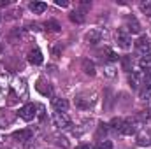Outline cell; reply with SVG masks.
I'll return each instance as SVG.
<instances>
[{"instance_id": "8992f818", "label": "cell", "mask_w": 151, "mask_h": 149, "mask_svg": "<svg viewBox=\"0 0 151 149\" xmlns=\"http://www.w3.org/2000/svg\"><path fill=\"white\" fill-rule=\"evenodd\" d=\"M128 82L134 90H139L141 84L144 82V72H130L128 74Z\"/></svg>"}, {"instance_id": "2e32d148", "label": "cell", "mask_w": 151, "mask_h": 149, "mask_svg": "<svg viewBox=\"0 0 151 149\" xmlns=\"http://www.w3.org/2000/svg\"><path fill=\"white\" fill-rule=\"evenodd\" d=\"M83 70L88 75H95V63L90 60H83Z\"/></svg>"}, {"instance_id": "5b68a950", "label": "cell", "mask_w": 151, "mask_h": 149, "mask_svg": "<svg viewBox=\"0 0 151 149\" xmlns=\"http://www.w3.org/2000/svg\"><path fill=\"white\" fill-rule=\"evenodd\" d=\"M150 49H151V44H150V39L148 37H139L135 40V51L139 53V54H142V56H146V54H150Z\"/></svg>"}, {"instance_id": "83f0119b", "label": "cell", "mask_w": 151, "mask_h": 149, "mask_svg": "<svg viewBox=\"0 0 151 149\" xmlns=\"http://www.w3.org/2000/svg\"><path fill=\"white\" fill-rule=\"evenodd\" d=\"M121 121H123V119H113V123H111V125H113L114 130H119V126H121Z\"/></svg>"}, {"instance_id": "d6986e66", "label": "cell", "mask_w": 151, "mask_h": 149, "mask_svg": "<svg viewBox=\"0 0 151 149\" xmlns=\"http://www.w3.org/2000/svg\"><path fill=\"white\" fill-rule=\"evenodd\" d=\"M7 90H9V84H7V79L5 77H0V100L7 95Z\"/></svg>"}, {"instance_id": "5bb4252c", "label": "cell", "mask_w": 151, "mask_h": 149, "mask_svg": "<svg viewBox=\"0 0 151 149\" xmlns=\"http://www.w3.org/2000/svg\"><path fill=\"white\" fill-rule=\"evenodd\" d=\"M76 105H77L79 109H90V107L93 105V100H88V98H84V97H77V98H76Z\"/></svg>"}, {"instance_id": "f546056e", "label": "cell", "mask_w": 151, "mask_h": 149, "mask_svg": "<svg viewBox=\"0 0 151 149\" xmlns=\"http://www.w3.org/2000/svg\"><path fill=\"white\" fill-rule=\"evenodd\" d=\"M76 149H93L91 146H88V144H81V146H77Z\"/></svg>"}, {"instance_id": "ba28073f", "label": "cell", "mask_w": 151, "mask_h": 149, "mask_svg": "<svg viewBox=\"0 0 151 149\" xmlns=\"http://www.w3.org/2000/svg\"><path fill=\"white\" fill-rule=\"evenodd\" d=\"M42 60H44V58H42V53L39 51L37 47L28 51V62H30L32 65H40V63H42Z\"/></svg>"}, {"instance_id": "4316f807", "label": "cell", "mask_w": 151, "mask_h": 149, "mask_svg": "<svg viewBox=\"0 0 151 149\" xmlns=\"http://www.w3.org/2000/svg\"><path fill=\"white\" fill-rule=\"evenodd\" d=\"M106 74L109 75V77H114V74H116V72H114V67H113V65H107V67H106Z\"/></svg>"}, {"instance_id": "9c48e42d", "label": "cell", "mask_w": 151, "mask_h": 149, "mask_svg": "<svg viewBox=\"0 0 151 149\" xmlns=\"http://www.w3.org/2000/svg\"><path fill=\"white\" fill-rule=\"evenodd\" d=\"M86 42L88 44H97V42H100V39H102V32L99 30V28H93V30H90L88 34H86Z\"/></svg>"}, {"instance_id": "44dd1931", "label": "cell", "mask_w": 151, "mask_h": 149, "mask_svg": "<svg viewBox=\"0 0 151 149\" xmlns=\"http://www.w3.org/2000/svg\"><path fill=\"white\" fill-rule=\"evenodd\" d=\"M141 11H142L146 16H150L151 18V0H146V2L141 4Z\"/></svg>"}, {"instance_id": "4fadbf2b", "label": "cell", "mask_w": 151, "mask_h": 149, "mask_svg": "<svg viewBox=\"0 0 151 149\" xmlns=\"http://www.w3.org/2000/svg\"><path fill=\"white\" fill-rule=\"evenodd\" d=\"M35 88H37V91H40V93H42V95H46V97L53 93V90H51V86H49V84L46 86V82H44L42 79H39V82L35 84Z\"/></svg>"}, {"instance_id": "3957f363", "label": "cell", "mask_w": 151, "mask_h": 149, "mask_svg": "<svg viewBox=\"0 0 151 149\" xmlns=\"http://www.w3.org/2000/svg\"><path fill=\"white\" fill-rule=\"evenodd\" d=\"M35 116H37V105L35 104H27L19 109V117L25 121H32Z\"/></svg>"}, {"instance_id": "cb8c5ba5", "label": "cell", "mask_w": 151, "mask_h": 149, "mask_svg": "<svg viewBox=\"0 0 151 149\" xmlns=\"http://www.w3.org/2000/svg\"><path fill=\"white\" fill-rule=\"evenodd\" d=\"M144 88H151V70L150 72H144V82H142Z\"/></svg>"}, {"instance_id": "ffe728a7", "label": "cell", "mask_w": 151, "mask_h": 149, "mask_svg": "<svg viewBox=\"0 0 151 149\" xmlns=\"http://www.w3.org/2000/svg\"><path fill=\"white\" fill-rule=\"evenodd\" d=\"M102 54H107V56H106L107 62H116V60H118V54H116L114 51H111L109 47H104V49H102Z\"/></svg>"}, {"instance_id": "277c9868", "label": "cell", "mask_w": 151, "mask_h": 149, "mask_svg": "<svg viewBox=\"0 0 151 149\" xmlns=\"http://www.w3.org/2000/svg\"><path fill=\"white\" fill-rule=\"evenodd\" d=\"M53 125L56 128H69L70 126V117L65 112H55L53 114Z\"/></svg>"}, {"instance_id": "6da1fadb", "label": "cell", "mask_w": 151, "mask_h": 149, "mask_svg": "<svg viewBox=\"0 0 151 149\" xmlns=\"http://www.w3.org/2000/svg\"><path fill=\"white\" fill-rule=\"evenodd\" d=\"M137 128H139L137 121H135L134 117H127V119H123V121H121L119 132H121L123 135H134V133L137 132Z\"/></svg>"}, {"instance_id": "1f68e13d", "label": "cell", "mask_w": 151, "mask_h": 149, "mask_svg": "<svg viewBox=\"0 0 151 149\" xmlns=\"http://www.w3.org/2000/svg\"><path fill=\"white\" fill-rule=\"evenodd\" d=\"M0 21H2V16H0Z\"/></svg>"}, {"instance_id": "e0dca14e", "label": "cell", "mask_w": 151, "mask_h": 149, "mask_svg": "<svg viewBox=\"0 0 151 149\" xmlns=\"http://www.w3.org/2000/svg\"><path fill=\"white\" fill-rule=\"evenodd\" d=\"M134 119L137 121V125H139V126H141V125H144V123L150 119V111H141L135 117H134Z\"/></svg>"}, {"instance_id": "7c38bea8", "label": "cell", "mask_w": 151, "mask_h": 149, "mask_svg": "<svg viewBox=\"0 0 151 149\" xmlns=\"http://www.w3.org/2000/svg\"><path fill=\"white\" fill-rule=\"evenodd\" d=\"M28 7H30V11H32L34 14H42V12L47 9V5H46L44 2H32Z\"/></svg>"}, {"instance_id": "ac0fdd59", "label": "cell", "mask_w": 151, "mask_h": 149, "mask_svg": "<svg viewBox=\"0 0 151 149\" xmlns=\"http://www.w3.org/2000/svg\"><path fill=\"white\" fill-rule=\"evenodd\" d=\"M137 142H139L141 146H148L151 142V133L150 132H142V133L139 135V140H137Z\"/></svg>"}, {"instance_id": "9a60e30c", "label": "cell", "mask_w": 151, "mask_h": 149, "mask_svg": "<svg viewBox=\"0 0 151 149\" xmlns=\"http://www.w3.org/2000/svg\"><path fill=\"white\" fill-rule=\"evenodd\" d=\"M139 67H141L144 72H150V70H151V53L141 58V62H139Z\"/></svg>"}, {"instance_id": "8fae6325", "label": "cell", "mask_w": 151, "mask_h": 149, "mask_svg": "<svg viewBox=\"0 0 151 149\" xmlns=\"http://www.w3.org/2000/svg\"><path fill=\"white\" fill-rule=\"evenodd\" d=\"M12 137L16 140H19V142H25V140H30L34 137V132L32 130H18V132L12 133Z\"/></svg>"}, {"instance_id": "f1b7e54d", "label": "cell", "mask_w": 151, "mask_h": 149, "mask_svg": "<svg viewBox=\"0 0 151 149\" xmlns=\"http://www.w3.org/2000/svg\"><path fill=\"white\" fill-rule=\"evenodd\" d=\"M56 5H60V7H67L69 2H67V0H56Z\"/></svg>"}, {"instance_id": "30bf717a", "label": "cell", "mask_w": 151, "mask_h": 149, "mask_svg": "<svg viewBox=\"0 0 151 149\" xmlns=\"http://www.w3.org/2000/svg\"><path fill=\"white\" fill-rule=\"evenodd\" d=\"M53 107H55L56 112H65L67 109H69V102H67V98L56 97V98H53Z\"/></svg>"}, {"instance_id": "d4e9b609", "label": "cell", "mask_w": 151, "mask_h": 149, "mask_svg": "<svg viewBox=\"0 0 151 149\" xmlns=\"http://www.w3.org/2000/svg\"><path fill=\"white\" fill-rule=\"evenodd\" d=\"M150 97H151V88H144L141 91V100H150Z\"/></svg>"}, {"instance_id": "7402d4cb", "label": "cell", "mask_w": 151, "mask_h": 149, "mask_svg": "<svg viewBox=\"0 0 151 149\" xmlns=\"http://www.w3.org/2000/svg\"><path fill=\"white\" fill-rule=\"evenodd\" d=\"M70 21H74V23H83V21H84V16H83V14H81V12H72V14H70Z\"/></svg>"}, {"instance_id": "52a82bcc", "label": "cell", "mask_w": 151, "mask_h": 149, "mask_svg": "<svg viewBox=\"0 0 151 149\" xmlns=\"http://www.w3.org/2000/svg\"><path fill=\"white\" fill-rule=\"evenodd\" d=\"M127 32L128 34H139L141 32V25H139V21L134 18V16H128L127 18Z\"/></svg>"}, {"instance_id": "603a6c76", "label": "cell", "mask_w": 151, "mask_h": 149, "mask_svg": "<svg viewBox=\"0 0 151 149\" xmlns=\"http://www.w3.org/2000/svg\"><path fill=\"white\" fill-rule=\"evenodd\" d=\"M44 27H46L47 30H51V32H58V30H60V25H58L56 21H47Z\"/></svg>"}, {"instance_id": "4dcf8cb0", "label": "cell", "mask_w": 151, "mask_h": 149, "mask_svg": "<svg viewBox=\"0 0 151 149\" xmlns=\"http://www.w3.org/2000/svg\"><path fill=\"white\" fill-rule=\"evenodd\" d=\"M9 5V0H0V7H7Z\"/></svg>"}, {"instance_id": "7a4b0ae2", "label": "cell", "mask_w": 151, "mask_h": 149, "mask_svg": "<svg viewBox=\"0 0 151 149\" xmlns=\"http://www.w3.org/2000/svg\"><path fill=\"white\" fill-rule=\"evenodd\" d=\"M116 42H118V46H119L121 49H128V47L132 46L130 34L127 32V28H125V27H123V28H119V30L116 32Z\"/></svg>"}, {"instance_id": "484cf974", "label": "cell", "mask_w": 151, "mask_h": 149, "mask_svg": "<svg viewBox=\"0 0 151 149\" xmlns=\"http://www.w3.org/2000/svg\"><path fill=\"white\" fill-rule=\"evenodd\" d=\"M99 149H113V142L111 140H100Z\"/></svg>"}]
</instances>
